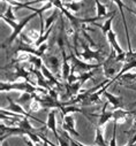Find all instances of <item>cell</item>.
Listing matches in <instances>:
<instances>
[{
  "mask_svg": "<svg viewBox=\"0 0 136 146\" xmlns=\"http://www.w3.org/2000/svg\"><path fill=\"white\" fill-rule=\"evenodd\" d=\"M0 90L1 92H9L12 90H17L21 92H29V93H42V94H47L49 91L44 88L41 86H35L33 84L29 82H21V83H5L1 82L0 83Z\"/></svg>",
  "mask_w": 136,
  "mask_h": 146,
  "instance_id": "6da1fadb",
  "label": "cell"
},
{
  "mask_svg": "<svg viewBox=\"0 0 136 146\" xmlns=\"http://www.w3.org/2000/svg\"><path fill=\"white\" fill-rule=\"evenodd\" d=\"M36 15H38V14H37V13H32V14L28 15L25 19H23L21 22L12 21V20H9V19H7V17H5V16H3V15H1V20H3L4 22H6L8 25H11V27L13 28V32H12L11 37L8 38V42H7V44H8V45H11V44H12V43L17 38V36L22 33V30L24 29V27L30 22V20H31V19H33Z\"/></svg>",
  "mask_w": 136,
  "mask_h": 146,
  "instance_id": "7a4b0ae2",
  "label": "cell"
},
{
  "mask_svg": "<svg viewBox=\"0 0 136 146\" xmlns=\"http://www.w3.org/2000/svg\"><path fill=\"white\" fill-rule=\"evenodd\" d=\"M68 60L71 61V66H72V72L79 71V72H87V71H91L95 69H98L100 67H103V63H98V64H89L84 61H81L76 54H74V52L71 50V53L68 55Z\"/></svg>",
  "mask_w": 136,
  "mask_h": 146,
  "instance_id": "3957f363",
  "label": "cell"
},
{
  "mask_svg": "<svg viewBox=\"0 0 136 146\" xmlns=\"http://www.w3.org/2000/svg\"><path fill=\"white\" fill-rule=\"evenodd\" d=\"M81 44L83 46V52L82 53H75L79 58H82L84 61H90V60H97L98 63L101 62V60H103V56H101V54H104L103 51H93L89 47V45L81 39Z\"/></svg>",
  "mask_w": 136,
  "mask_h": 146,
  "instance_id": "277c9868",
  "label": "cell"
},
{
  "mask_svg": "<svg viewBox=\"0 0 136 146\" xmlns=\"http://www.w3.org/2000/svg\"><path fill=\"white\" fill-rule=\"evenodd\" d=\"M117 52L114 50L111 51V54L107 56V59L105 60V62L103 63V68H104V75L105 77L110 78L112 76H117Z\"/></svg>",
  "mask_w": 136,
  "mask_h": 146,
  "instance_id": "5b68a950",
  "label": "cell"
},
{
  "mask_svg": "<svg viewBox=\"0 0 136 146\" xmlns=\"http://www.w3.org/2000/svg\"><path fill=\"white\" fill-rule=\"evenodd\" d=\"M95 4H96V11H97V14L95 17H91V19H85V23H95L96 21L98 20H101V19H109L110 16H112L115 12H112L111 14L109 13L107 11V6L101 4L99 0H95Z\"/></svg>",
  "mask_w": 136,
  "mask_h": 146,
  "instance_id": "8992f818",
  "label": "cell"
},
{
  "mask_svg": "<svg viewBox=\"0 0 136 146\" xmlns=\"http://www.w3.org/2000/svg\"><path fill=\"white\" fill-rule=\"evenodd\" d=\"M7 100L9 101V106L6 108V111H9V112H13V113H15V114H20V115H23V116H25V117H29V119H32V120H35V121H37V122H39V123H43L44 124V122L42 121V120H39L38 117H36V116H33L32 114H30V113H28V112H25L24 109L22 108V106L20 105V104H17V102H15L12 98H9V97H7Z\"/></svg>",
  "mask_w": 136,
  "mask_h": 146,
  "instance_id": "52a82bcc",
  "label": "cell"
},
{
  "mask_svg": "<svg viewBox=\"0 0 136 146\" xmlns=\"http://www.w3.org/2000/svg\"><path fill=\"white\" fill-rule=\"evenodd\" d=\"M112 1L118 6L119 11H120V14H121V17H122V22H123V27H125V30H126V37H127V42H128V51L131 52L133 48H131V43H130V38H129V31H128V25H127V22H126V16H125V13H123V9H127L129 11L131 14L134 13V9H131L130 7H128L122 0H112Z\"/></svg>",
  "mask_w": 136,
  "mask_h": 146,
  "instance_id": "ba28073f",
  "label": "cell"
},
{
  "mask_svg": "<svg viewBox=\"0 0 136 146\" xmlns=\"http://www.w3.org/2000/svg\"><path fill=\"white\" fill-rule=\"evenodd\" d=\"M43 62H44V64L53 72V74H55V75H60L59 72H60V61H59V59L55 56V55H44L43 58Z\"/></svg>",
  "mask_w": 136,
  "mask_h": 146,
  "instance_id": "9c48e42d",
  "label": "cell"
},
{
  "mask_svg": "<svg viewBox=\"0 0 136 146\" xmlns=\"http://www.w3.org/2000/svg\"><path fill=\"white\" fill-rule=\"evenodd\" d=\"M62 129L67 132H71L75 137H80V133L75 130V122L72 114H67L62 117Z\"/></svg>",
  "mask_w": 136,
  "mask_h": 146,
  "instance_id": "30bf717a",
  "label": "cell"
},
{
  "mask_svg": "<svg viewBox=\"0 0 136 146\" xmlns=\"http://www.w3.org/2000/svg\"><path fill=\"white\" fill-rule=\"evenodd\" d=\"M106 107H107V102H105L103 105V109H101V113L98 114H91V116H96L98 117V125L104 127L109 121H111L113 119V112H107L106 111Z\"/></svg>",
  "mask_w": 136,
  "mask_h": 146,
  "instance_id": "8fae6325",
  "label": "cell"
},
{
  "mask_svg": "<svg viewBox=\"0 0 136 146\" xmlns=\"http://www.w3.org/2000/svg\"><path fill=\"white\" fill-rule=\"evenodd\" d=\"M57 111H58V109H52V111L49 113V115H47L46 127H47V129H50V130L53 132L54 137L59 140V139H60V136H59V133H58V131H57V120H55Z\"/></svg>",
  "mask_w": 136,
  "mask_h": 146,
  "instance_id": "7c38bea8",
  "label": "cell"
},
{
  "mask_svg": "<svg viewBox=\"0 0 136 146\" xmlns=\"http://www.w3.org/2000/svg\"><path fill=\"white\" fill-rule=\"evenodd\" d=\"M131 112L125 111L122 108H117V111H113V122L117 124H123L127 121L128 115H130Z\"/></svg>",
  "mask_w": 136,
  "mask_h": 146,
  "instance_id": "4fadbf2b",
  "label": "cell"
},
{
  "mask_svg": "<svg viewBox=\"0 0 136 146\" xmlns=\"http://www.w3.org/2000/svg\"><path fill=\"white\" fill-rule=\"evenodd\" d=\"M106 38H107V40H109V43H110L112 50H114V51L117 52V54H122V53H123V50H122L121 46L119 45V43H118V40H117V35L114 33L113 30H110V31L107 32Z\"/></svg>",
  "mask_w": 136,
  "mask_h": 146,
  "instance_id": "5bb4252c",
  "label": "cell"
},
{
  "mask_svg": "<svg viewBox=\"0 0 136 146\" xmlns=\"http://www.w3.org/2000/svg\"><path fill=\"white\" fill-rule=\"evenodd\" d=\"M95 145L96 146H107L104 139V127L96 124V136H95Z\"/></svg>",
  "mask_w": 136,
  "mask_h": 146,
  "instance_id": "9a60e30c",
  "label": "cell"
},
{
  "mask_svg": "<svg viewBox=\"0 0 136 146\" xmlns=\"http://www.w3.org/2000/svg\"><path fill=\"white\" fill-rule=\"evenodd\" d=\"M60 111H61V116H62V117H63L65 115H67V114H72V113H82V114H84L87 117H89V115L85 114L84 111H82L81 107H79V106H76V105L63 106V107L60 109Z\"/></svg>",
  "mask_w": 136,
  "mask_h": 146,
  "instance_id": "2e32d148",
  "label": "cell"
},
{
  "mask_svg": "<svg viewBox=\"0 0 136 146\" xmlns=\"http://www.w3.org/2000/svg\"><path fill=\"white\" fill-rule=\"evenodd\" d=\"M106 99H107V102H110L114 108H121L123 106V102H122V99L120 97H117L114 94H112L111 92H109L107 90L104 92Z\"/></svg>",
  "mask_w": 136,
  "mask_h": 146,
  "instance_id": "e0dca14e",
  "label": "cell"
},
{
  "mask_svg": "<svg viewBox=\"0 0 136 146\" xmlns=\"http://www.w3.org/2000/svg\"><path fill=\"white\" fill-rule=\"evenodd\" d=\"M134 68H136V60H134V61H130V62H127V63H125L123 66H122V68L120 69V71L117 74V76L114 77L117 81L125 74V72H128L129 70H131V69H134Z\"/></svg>",
  "mask_w": 136,
  "mask_h": 146,
  "instance_id": "ac0fdd59",
  "label": "cell"
},
{
  "mask_svg": "<svg viewBox=\"0 0 136 146\" xmlns=\"http://www.w3.org/2000/svg\"><path fill=\"white\" fill-rule=\"evenodd\" d=\"M28 63L32 64V67L35 68V69L41 70V68H42V66H43V63H44V62H43V59H42L41 56H36V55L30 54V58H29Z\"/></svg>",
  "mask_w": 136,
  "mask_h": 146,
  "instance_id": "d6986e66",
  "label": "cell"
},
{
  "mask_svg": "<svg viewBox=\"0 0 136 146\" xmlns=\"http://www.w3.org/2000/svg\"><path fill=\"white\" fill-rule=\"evenodd\" d=\"M114 14H115V13H114ZM114 14H113L112 16H110V17H109V19L105 21V23H104V24L99 25V24L95 23L96 25H98V27L101 29V31H103L104 36H106V35H107V32H109L110 30H112V22H113V19H114Z\"/></svg>",
  "mask_w": 136,
  "mask_h": 146,
  "instance_id": "ffe728a7",
  "label": "cell"
},
{
  "mask_svg": "<svg viewBox=\"0 0 136 146\" xmlns=\"http://www.w3.org/2000/svg\"><path fill=\"white\" fill-rule=\"evenodd\" d=\"M83 5H84V4H79V3H73V1H71V3H63L65 8H66L68 12H71V13H76V12H79V11L82 8Z\"/></svg>",
  "mask_w": 136,
  "mask_h": 146,
  "instance_id": "44dd1931",
  "label": "cell"
},
{
  "mask_svg": "<svg viewBox=\"0 0 136 146\" xmlns=\"http://www.w3.org/2000/svg\"><path fill=\"white\" fill-rule=\"evenodd\" d=\"M93 74H95V71L91 70V71H87V72H81V74L77 75V82L83 85L88 80H91L93 77Z\"/></svg>",
  "mask_w": 136,
  "mask_h": 146,
  "instance_id": "7402d4cb",
  "label": "cell"
},
{
  "mask_svg": "<svg viewBox=\"0 0 136 146\" xmlns=\"http://www.w3.org/2000/svg\"><path fill=\"white\" fill-rule=\"evenodd\" d=\"M35 99V93H29V92H22V94L17 99V104H27L28 101H32Z\"/></svg>",
  "mask_w": 136,
  "mask_h": 146,
  "instance_id": "603a6c76",
  "label": "cell"
},
{
  "mask_svg": "<svg viewBox=\"0 0 136 146\" xmlns=\"http://www.w3.org/2000/svg\"><path fill=\"white\" fill-rule=\"evenodd\" d=\"M59 12H60V11H59L58 8H55L54 12L52 13V15L46 19V22H45V31H46L47 29H50V28L52 27V24L54 23V21L59 17Z\"/></svg>",
  "mask_w": 136,
  "mask_h": 146,
  "instance_id": "cb8c5ba5",
  "label": "cell"
},
{
  "mask_svg": "<svg viewBox=\"0 0 136 146\" xmlns=\"http://www.w3.org/2000/svg\"><path fill=\"white\" fill-rule=\"evenodd\" d=\"M42 108H43L42 104H41L38 100H36V99H33V100L30 102V105H29L30 112H39Z\"/></svg>",
  "mask_w": 136,
  "mask_h": 146,
  "instance_id": "d4e9b609",
  "label": "cell"
},
{
  "mask_svg": "<svg viewBox=\"0 0 136 146\" xmlns=\"http://www.w3.org/2000/svg\"><path fill=\"white\" fill-rule=\"evenodd\" d=\"M1 15L5 16V17H7V19H9V20H12V21H16V16L14 15V6H12V5H8L6 13H4Z\"/></svg>",
  "mask_w": 136,
  "mask_h": 146,
  "instance_id": "484cf974",
  "label": "cell"
},
{
  "mask_svg": "<svg viewBox=\"0 0 136 146\" xmlns=\"http://www.w3.org/2000/svg\"><path fill=\"white\" fill-rule=\"evenodd\" d=\"M117 125L118 124L113 122V135L110 141V146H117Z\"/></svg>",
  "mask_w": 136,
  "mask_h": 146,
  "instance_id": "4316f807",
  "label": "cell"
},
{
  "mask_svg": "<svg viewBox=\"0 0 136 146\" xmlns=\"http://www.w3.org/2000/svg\"><path fill=\"white\" fill-rule=\"evenodd\" d=\"M135 132H136V119L134 120V122H133V125H131L130 130H129V131H127V133H135Z\"/></svg>",
  "mask_w": 136,
  "mask_h": 146,
  "instance_id": "83f0119b",
  "label": "cell"
},
{
  "mask_svg": "<svg viewBox=\"0 0 136 146\" xmlns=\"http://www.w3.org/2000/svg\"><path fill=\"white\" fill-rule=\"evenodd\" d=\"M128 144H136V132L134 133V136L129 139V141H128Z\"/></svg>",
  "mask_w": 136,
  "mask_h": 146,
  "instance_id": "f1b7e54d",
  "label": "cell"
},
{
  "mask_svg": "<svg viewBox=\"0 0 136 146\" xmlns=\"http://www.w3.org/2000/svg\"><path fill=\"white\" fill-rule=\"evenodd\" d=\"M24 141L27 143V145H28V146H35V145H33V144H35V143H33V141H32L31 139L29 140L28 138H24Z\"/></svg>",
  "mask_w": 136,
  "mask_h": 146,
  "instance_id": "f546056e",
  "label": "cell"
},
{
  "mask_svg": "<svg viewBox=\"0 0 136 146\" xmlns=\"http://www.w3.org/2000/svg\"><path fill=\"white\" fill-rule=\"evenodd\" d=\"M73 3H79V4H83V0H71Z\"/></svg>",
  "mask_w": 136,
  "mask_h": 146,
  "instance_id": "4dcf8cb0",
  "label": "cell"
},
{
  "mask_svg": "<svg viewBox=\"0 0 136 146\" xmlns=\"http://www.w3.org/2000/svg\"><path fill=\"white\" fill-rule=\"evenodd\" d=\"M126 146H136V144H127Z\"/></svg>",
  "mask_w": 136,
  "mask_h": 146,
  "instance_id": "1f68e13d",
  "label": "cell"
},
{
  "mask_svg": "<svg viewBox=\"0 0 136 146\" xmlns=\"http://www.w3.org/2000/svg\"><path fill=\"white\" fill-rule=\"evenodd\" d=\"M133 1H134V4H136V0H133ZM133 14H135L136 15V11H134V13Z\"/></svg>",
  "mask_w": 136,
  "mask_h": 146,
  "instance_id": "d6a6232c",
  "label": "cell"
},
{
  "mask_svg": "<svg viewBox=\"0 0 136 146\" xmlns=\"http://www.w3.org/2000/svg\"><path fill=\"white\" fill-rule=\"evenodd\" d=\"M134 105H136V101H135V102H134Z\"/></svg>",
  "mask_w": 136,
  "mask_h": 146,
  "instance_id": "836d02e7",
  "label": "cell"
}]
</instances>
